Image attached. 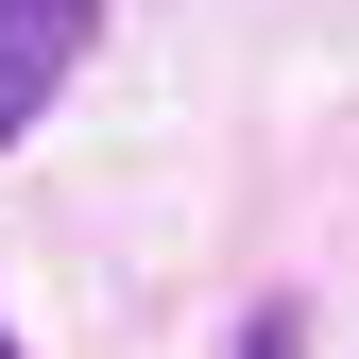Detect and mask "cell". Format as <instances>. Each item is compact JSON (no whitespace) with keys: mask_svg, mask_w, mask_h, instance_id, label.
<instances>
[{"mask_svg":"<svg viewBox=\"0 0 359 359\" xmlns=\"http://www.w3.org/2000/svg\"><path fill=\"white\" fill-rule=\"evenodd\" d=\"M103 52V0H0V154L52 120V86Z\"/></svg>","mask_w":359,"mask_h":359,"instance_id":"cell-1","label":"cell"},{"mask_svg":"<svg viewBox=\"0 0 359 359\" xmlns=\"http://www.w3.org/2000/svg\"><path fill=\"white\" fill-rule=\"evenodd\" d=\"M291 342H308V308H291V291H274V308H240V359H291Z\"/></svg>","mask_w":359,"mask_h":359,"instance_id":"cell-2","label":"cell"},{"mask_svg":"<svg viewBox=\"0 0 359 359\" xmlns=\"http://www.w3.org/2000/svg\"><path fill=\"white\" fill-rule=\"evenodd\" d=\"M0 359H18V342H0Z\"/></svg>","mask_w":359,"mask_h":359,"instance_id":"cell-3","label":"cell"}]
</instances>
